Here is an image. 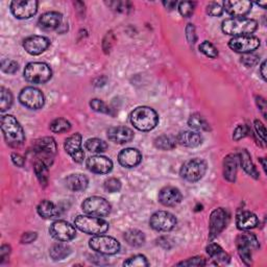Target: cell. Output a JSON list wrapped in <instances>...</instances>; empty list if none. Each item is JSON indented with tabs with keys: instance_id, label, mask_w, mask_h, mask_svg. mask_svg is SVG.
<instances>
[{
	"instance_id": "cell-1",
	"label": "cell",
	"mask_w": 267,
	"mask_h": 267,
	"mask_svg": "<svg viewBox=\"0 0 267 267\" xmlns=\"http://www.w3.org/2000/svg\"><path fill=\"white\" fill-rule=\"evenodd\" d=\"M1 130L7 145L11 147L21 146L25 141L23 128L13 115H4L1 118Z\"/></svg>"
},
{
	"instance_id": "cell-2",
	"label": "cell",
	"mask_w": 267,
	"mask_h": 267,
	"mask_svg": "<svg viewBox=\"0 0 267 267\" xmlns=\"http://www.w3.org/2000/svg\"><path fill=\"white\" fill-rule=\"evenodd\" d=\"M258 22L250 18H230L225 19L222 24V32L234 37L251 36L256 32Z\"/></svg>"
},
{
	"instance_id": "cell-3",
	"label": "cell",
	"mask_w": 267,
	"mask_h": 267,
	"mask_svg": "<svg viewBox=\"0 0 267 267\" xmlns=\"http://www.w3.org/2000/svg\"><path fill=\"white\" fill-rule=\"evenodd\" d=\"M131 122L138 131L149 132L159 123L158 113L149 107H138L131 113Z\"/></svg>"
},
{
	"instance_id": "cell-4",
	"label": "cell",
	"mask_w": 267,
	"mask_h": 267,
	"mask_svg": "<svg viewBox=\"0 0 267 267\" xmlns=\"http://www.w3.org/2000/svg\"><path fill=\"white\" fill-rule=\"evenodd\" d=\"M75 227L88 235H102L109 230V222L100 217L80 215L74 219Z\"/></svg>"
},
{
	"instance_id": "cell-5",
	"label": "cell",
	"mask_w": 267,
	"mask_h": 267,
	"mask_svg": "<svg viewBox=\"0 0 267 267\" xmlns=\"http://www.w3.org/2000/svg\"><path fill=\"white\" fill-rule=\"evenodd\" d=\"M52 76V70L46 63L33 62L27 64L24 69V78L32 84H45Z\"/></svg>"
},
{
	"instance_id": "cell-6",
	"label": "cell",
	"mask_w": 267,
	"mask_h": 267,
	"mask_svg": "<svg viewBox=\"0 0 267 267\" xmlns=\"http://www.w3.org/2000/svg\"><path fill=\"white\" fill-rule=\"evenodd\" d=\"M236 246L241 260L246 264H252V253L259 249V241L252 233L240 234L236 239Z\"/></svg>"
},
{
	"instance_id": "cell-7",
	"label": "cell",
	"mask_w": 267,
	"mask_h": 267,
	"mask_svg": "<svg viewBox=\"0 0 267 267\" xmlns=\"http://www.w3.org/2000/svg\"><path fill=\"white\" fill-rule=\"evenodd\" d=\"M207 163L202 159H191L183 164L179 175L187 182L195 183L202 179L207 173Z\"/></svg>"
},
{
	"instance_id": "cell-8",
	"label": "cell",
	"mask_w": 267,
	"mask_h": 267,
	"mask_svg": "<svg viewBox=\"0 0 267 267\" xmlns=\"http://www.w3.org/2000/svg\"><path fill=\"white\" fill-rule=\"evenodd\" d=\"M90 249L100 255H115L120 250V243L115 238L104 235H95L89 240Z\"/></svg>"
},
{
	"instance_id": "cell-9",
	"label": "cell",
	"mask_w": 267,
	"mask_h": 267,
	"mask_svg": "<svg viewBox=\"0 0 267 267\" xmlns=\"http://www.w3.org/2000/svg\"><path fill=\"white\" fill-rule=\"evenodd\" d=\"M33 151L37 156V160H41L45 162L47 165L50 166L56 152V143L51 137H44L38 139L34 143Z\"/></svg>"
},
{
	"instance_id": "cell-10",
	"label": "cell",
	"mask_w": 267,
	"mask_h": 267,
	"mask_svg": "<svg viewBox=\"0 0 267 267\" xmlns=\"http://www.w3.org/2000/svg\"><path fill=\"white\" fill-rule=\"evenodd\" d=\"M83 211L91 216L106 217L111 213V205L107 199L100 196H91L86 198L82 204Z\"/></svg>"
},
{
	"instance_id": "cell-11",
	"label": "cell",
	"mask_w": 267,
	"mask_h": 267,
	"mask_svg": "<svg viewBox=\"0 0 267 267\" xmlns=\"http://www.w3.org/2000/svg\"><path fill=\"white\" fill-rule=\"evenodd\" d=\"M230 222V213L226 209L218 208L215 209L210 216L209 222V238L213 240L226 227Z\"/></svg>"
},
{
	"instance_id": "cell-12",
	"label": "cell",
	"mask_w": 267,
	"mask_h": 267,
	"mask_svg": "<svg viewBox=\"0 0 267 267\" xmlns=\"http://www.w3.org/2000/svg\"><path fill=\"white\" fill-rule=\"evenodd\" d=\"M259 38L255 36H241V37H234L233 39L228 42V47L238 53H252L256 49L260 47Z\"/></svg>"
},
{
	"instance_id": "cell-13",
	"label": "cell",
	"mask_w": 267,
	"mask_h": 267,
	"mask_svg": "<svg viewBox=\"0 0 267 267\" xmlns=\"http://www.w3.org/2000/svg\"><path fill=\"white\" fill-rule=\"evenodd\" d=\"M19 100L24 107L31 110H39L44 106V94L37 88L26 87L19 94Z\"/></svg>"
},
{
	"instance_id": "cell-14",
	"label": "cell",
	"mask_w": 267,
	"mask_h": 267,
	"mask_svg": "<svg viewBox=\"0 0 267 267\" xmlns=\"http://www.w3.org/2000/svg\"><path fill=\"white\" fill-rule=\"evenodd\" d=\"M178 223L174 214L167 211H158L151 215L149 219V225L156 231L168 232L174 230Z\"/></svg>"
},
{
	"instance_id": "cell-15",
	"label": "cell",
	"mask_w": 267,
	"mask_h": 267,
	"mask_svg": "<svg viewBox=\"0 0 267 267\" xmlns=\"http://www.w3.org/2000/svg\"><path fill=\"white\" fill-rule=\"evenodd\" d=\"M50 235L61 242H68L76 236V230L73 225L65 221L54 222L49 228Z\"/></svg>"
},
{
	"instance_id": "cell-16",
	"label": "cell",
	"mask_w": 267,
	"mask_h": 267,
	"mask_svg": "<svg viewBox=\"0 0 267 267\" xmlns=\"http://www.w3.org/2000/svg\"><path fill=\"white\" fill-rule=\"evenodd\" d=\"M38 4L39 3L36 0H15L11 2V11L17 19H30L36 15Z\"/></svg>"
},
{
	"instance_id": "cell-17",
	"label": "cell",
	"mask_w": 267,
	"mask_h": 267,
	"mask_svg": "<svg viewBox=\"0 0 267 267\" xmlns=\"http://www.w3.org/2000/svg\"><path fill=\"white\" fill-rule=\"evenodd\" d=\"M50 45V40L43 36H31L23 41V48L32 55L43 53Z\"/></svg>"
},
{
	"instance_id": "cell-18",
	"label": "cell",
	"mask_w": 267,
	"mask_h": 267,
	"mask_svg": "<svg viewBox=\"0 0 267 267\" xmlns=\"http://www.w3.org/2000/svg\"><path fill=\"white\" fill-rule=\"evenodd\" d=\"M87 168L93 174L107 175L113 169V162L103 156H92L87 160Z\"/></svg>"
},
{
	"instance_id": "cell-19",
	"label": "cell",
	"mask_w": 267,
	"mask_h": 267,
	"mask_svg": "<svg viewBox=\"0 0 267 267\" xmlns=\"http://www.w3.org/2000/svg\"><path fill=\"white\" fill-rule=\"evenodd\" d=\"M183 199V195L179 190L173 186L162 188L159 192V202L165 207H175Z\"/></svg>"
},
{
	"instance_id": "cell-20",
	"label": "cell",
	"mask_w": 267,
	"mask_h": 267,
	"mask_svg": "<svg viewBox=\"0 0 267 267\" xmlns=\"http://www.w3.org/2000/svg\"><path fill=\"white\" fill-rule=\"evenodd\" d=\"M252 6L253 3L251 1H246V0L223 1V9H225V12L234 18H243L251 12Z\"/></svg>"
},
{
	"instance_id": "cell-21",
	"label": "cell",
	"mask_w": 267,
	"mask_h": 267,
	"mask_svg": "<svg viewBox=\"0 0 267 267\" xmlns=\"http://www.w3.org/2000/svg\"><path fill=\"white\" fill-rule=\"evenodd\" d=\"M107 133L109 140L117 144H126L135 137L134 132L128 127H112Z\"/></svg>"
},
{
	"instance_id": "cell-22",
	"label": "cell",
	"mask_w": 267,
	"mask_h": 267,
	"mask_svg": "<svg viewBox=\"0 0 267 267\" xmlns=\"http://www.w3.org/2000/svg\"><path fill=\"white\" fill-rule=\"evenodd\" d=\"M142 161L141 152L136 148L122 149L118 155L119 164L126 168H134L138 166Z\"/></svg>"
},
{
	"instance_id": "cell-23",
	"label": "cell",
	"mask_w": 267,
	"mask_h": 267,
	"mask_svg": "<svg viewBox=\"0 0 267 267\" xmlns=\"http://www.w3.org/2000/svg\"><path fill=\"white\" fill-rule=\"evenodd\" d=\"M38 23L44 31H58L63 24V15L59 12H47L39 18Z\"/></svg>"
},
{
	"instance_id": "cell-24",
	"label": "cell",
	"mask_w": 267,
	"mask_h": 267,
	"mask_svg": "<svg viewBox=\"0 0 267 267\" xmlns=\"http://www.w3.org/2000/svg\"><path fill=\"white\" fill-rule=\"evenodd\" d=\"M176 138H177V143H178L179 145L185 146V147H190V148L197 147L202 144V142H203L202 135L192 131L180 132Z\"/></svg>"
},
{
	"instance_id": "cell-25",
	"label": "cell",
	"mask_w": 267,
	"mask_h": 267,
	"mask_svg": "<svg viewBox=\"0 0 267 267\" xmlns=\"http://www.w3.org/2000/svg\"><path fill=\"white\" fill-rule=\"evenodd\" d=\"M238 162L239 158L238 155L230 154L227 155L223 160V177L230 183H234L237 177V169H238Z\"/></svg>"
},
{
	"instance_id": "cell-26",
	"label": "cell",
	"mask_w": 267,
	"mask_h": 267,
	"mask_svg": "<svg viewBox=\"0 0 267 267\" xmlns=\"http://www.w3.org/2000/svg\"><path fill=\"white\" fill-rule=\"evenodd\" d=\"M66 187L73 192L84 191L87 189L89 185V179L85 175L82 174H74L67 177L65 179Z\"/></svg>"
},
{
	"instance_id": "cell-27",
	"label": "cell",
	"mask_w": 267,
	"mask_h": 267,
	"mask_svg": "<svg viewBox=\"0 0 267 267\" xmlns=\"http://www.w3.org/2000/svg\"><path fill=\"white\" fill-rule=\"evenodd\" d=\"M236 224L239 230L249 231L259 224V219L253 212L244 211L237 216Z\"/></svg>"
},
{
	"instance_id": "cell-28",
	"label": "cell",
	"mask_w": 267,
	"mask_h": 267,
	"mask_svg": "<svg viewBox=\"0 0 267 267\" xmlns=\"http://www.w3.org/2000/svg\"><path fill=\"white\" fill-rule=\"evenodd\" d=\"M238 158H239L241 167L243 168V170L245 171V173L249 176H251L252 178L258 179L259 177H260L259 171L257 170L256 166L254 165L252 158H251V155L249 154V151H247L246 149H241L239 151V154H238Z\"/></svg>"
},
{
	"instance_id": "cell-29",
	"label": "cell",
	"mask_w": 267,
	"mask_h": 267,
	"mask_svg": "<svg viewBox=\"0 0 267 267\" xmlns=\"http://www.w3.org/2000/svg\"><path fill=\"white\" fill-rule=\"evenodd\" d=\"M37 211L38 214L45 219L54 218L60 215L59 207H56L50 200H42V202L38 205Z\"/></svg>"
},
{
	"instance_id": "cell-30",
	"label": "cell",
	"mask_w": 267,
	"mask_h": 267,
	"mask_svg": "<svg viewBox=\"0 0 267 267\" xmlns=\"http://www.w3.org/2000/svg\"><path fill=\"white\" fill-rule=\"evenodd\" d=\"M207 254L211 257L213 260L222 262V263H228L230 262V256H228L221 245H218L216 243H210L207 246Z\"/></svg>"
},
{
	"instance_id": "cell-31",
	"label": "cell",
	"mask_w": 267,
	"mask_h": 267,
	"mask_svg": "<svg viewBox=\"0 0 267 267\" xmlns=\"http://www.w3.org/2000/svg\"><path fill=\"white\" fill-rule=\"evenodd\" d=\"M82 140L83 137L80 133H75L65 140L64 148L70 157L82 149Z\"/></svg>"
},
{
	"instance_id": "cell-32",
	"label": "cell",
	"mask_w": 267,
	"mask_h": 267,
	"mask_svg": "<svg viewBox=\"0 0 267 267\" xmlns=\"http://www.w3.org/2000/svg\"><path fill=\"white\" fill-rule=\"evenodd\" d=\"M70 254H71V247L65 243H55L50 247V250H49V255L51 257V259L54 261L64 260Z\"/></svg>"
},
{
	"instance_id": "cell-33",
	"label": "cell",
	"mask_w": 267,
	"mask_h": 267,
	"mask_svg": "<svg viewBox=\"0 0 267 267\" xmlns=\"http://www.w3.org/2000/svg\"><path fill=\"white\" fill-rule=\"evenodd\" d=\"M128 244L134 247H140L145 243V235L139 230H129L123 235Z\"/></svg>"
},
{
	"instance_id": "cell-34",
	"label": "cell",
	"mask_w": 267,
	"mask_h": 267,
	"mask_svg": "<svg viewBox=\"0 0 267 267\" xmlns=\"http://www.w3.org/2000/svg\"><path fill=\"white\" fill-rule=\"evenodd\" d=\"M188 126L195 130V131H199V132H208L211 130L210 128L209 122L200 115V114H192L191 116H190L189 120H188Z\"/></svg>"
},
{
	"instance_id": "cell-35",
	"label": "cell",
	"mask_w": 267,
	"mask_h": 267,
	"mask_svg": "<svg viewBox=\"0 0 267 267\" xmlns=\"http://www.w3.org/2000/svg\"><path fill=\"white\" fill-rule=\"evenodd\" d=\"M177 145V138L171 135H162L155 139V146L161 150H171Z\"/></svg>"
},
{
	"instance_id": "cell-36",
	"label": "cell",
	"mask_w": 267,
	"mask_h": 267,
	"mask_svg": "<svg viewBox=\"0 0 267 267\" xmlns=\"http://www.w3.org/2000/svg\"><path fill=\"white\" fill-rule=\"evenodd\" d=\"M50 166L47 165L45 162L41 160H37L35 163V173L36 176L39 179V182L41 185L46 186L48 183V168Z\"/></svg>"
},
{
	"instance_id": "cell-37",
	"label": "cell",
	"mask_w": 267,
	"mask_h": 267,
	"mask_svg": "<svg viewBox=\"0 0 267 267\" xmlns=\"http://www.w3.org/2000/svg\"><path fill=\"white\" fill-rule=\"evenodd\" d=\"M85 147L88 151L95 152V154H100V152L106 151L108 148V144L106 142L98 138H92L86 141Z\"/></svg>"
},
{
	"instance_id": "cell-38",
	"label": "cell",
	"mask_w": 267,
	"mask_h": 267,
	"mask_svg": "<svg viewBox=\"0 0 267 267\" xmlns=\"http://www.w3.org/2000/svg\"><path fill=\"white\" fill-rule=\"evenodd\" d=\"M13 104V95L8 89L1 87L0 89V111L2 113L11 109Z\"/></svg>"
},
{
	"instance_id": "cell-39",
	"label": "cell",
	"mask_w": 267,
	"mask_h": 267,
	"mask_svg": "<svg viewBox=\"0 0 267 267\" xmlns=\"http://www.w3.org/2000/svg\"><path fill=\"white\" fill-rule=\"evenodd\" d=\"M50 131L55 134H62L70 131L71 123L65 118H56L50 123Z\"/></svg>"
},
{
	"instance_id": "cell-40",
	"label": "cell",
	"mask_w": 267,
	"mask_h": 267,
	"mask_svg": "<svg viewBox=\"0 0 267 267\" xmlns=\"http://www.w3.org/2000/svg\"><path fill=\"white\" fill-rule=\"evenodd\" d=\"M149 265L146 257L143 255H136L131 257L127 261L123 262V266L129 267H147Z\"/></svg>"
},
{
	"instance_id": "cell-41",
	"label": "cell",
	"mask_w": 267,
	"mask_h": 267,
	"mask_svg": "<svg viewBox=\"0 0 267 267\" xmlns=\"http://www.w3.org/2000/svg\"><path fill=\"white\" fill-rule=\"evenodd\" d=\"M199 51L203 52L208 58L215 59L218 56V50L216 47L209 41H204L202 44L199 45Z\"/></svg>"
},
{
	"instance_id": "cell-42",
	"label": "cell",
	"mask_w": 267,
	"mask_h": 267,
	"mask_svg": "<svg viewBox=\"0 0 267 267\" xmlns=\"http://www.w3.org/2000/svg\"><path fill=\"white\" fill-rule=\"evenodd\" d=\"M195 5H196V3L193 2V1H183V2H179V4H178V12H179V14L182 15L183 17L189 18V17H191L192 14L194 13Z\"/></svg>"
},
{
	"instance_id": "cell-43",
	"label": "cell",
	"mask_w": 267,
	"mask_h": 267,
	"mask_svg": "<svg viewBox=\"0 0 267 267\" xmlns=\"http://www.w3.org/2000/svg\"><path fill=\"white\" fill-rule=\"evenodd\" d=\"M103 187H104V190H106V191H108L110 193H116V192L120 191L121 182H120V179H118L116 178H110L106 180V182H104Z\"/></svg>"
},
{
	"instance_id": "cell-44",
	"label": "cell",
	"mask_w": 267,
	"mask_h": 267,
	"mask_svg": "<svg viewBox=\"0 0 267 267\" xmlns=\"http://www.w3.org/2000/svg\"><path fill=\"white\" fill-rule=\"evenodd\" d=\"M90 107L93 111L97 112V113H102V114H108V115H111L112 112H111V109L107 106L106 103H104L102 100L100 99H92L90 101Z\"/></svg>"
},
{
	"instance_id": "cell-45",
	"label": "cell",
	"mask_w": 267,
	"mask_h": 267,
	"mask_svg": "<svg viewBox=\"0 0 267 267\" xmlns=\"http://www.w3.org/2000/svg\"><path fill=\"white\" fill-rule=\"evenodd\" d=\"M18 69H19V65L16 61L8 60V59H3L1 61V70L4 73L14 74L18 71Z\"/></svg>"
},
{
	"instance_id": "cell-46",
	"label": "cell",
	"mask_w": 267,
	"mask_h": 267,
	"mask_svg": "<svg viewBox=\"0 0 267 267\" xmlns=\"http://www.w3.org/2000/svg\"><path fill=\"white\" fill-rule=\"evenodd\" d=\"M178 266H196V267H200V266L207 265V262H206V259L203 258V257H193V258H189L186 261L178 263Z\"/></svg>"
},
{
	"instance_id": "cell-47",
	"label": "cell",
	"mask_w": 267,
	"mask_h": 267,
	"mask_svg": "<svg viewBox=\"0 0 267 267\" xmlns=\"http://www.w3.org/2000/svg\"><path fill=\"white\" fill-rule=\"evenodd\" d=\"M207 14L212 16V17H218V16H222V13H223V8L222 7V5L217 3V2H210L208 5H207Z\"/></svg>"
},
{
	"instance_id": "cell-48",
	"label": "cell",
	"mask_w": 267,
	"mask_h": 267,
	"mask_svg": "<svg viewBox=\"0 0 267 267\" xmlns=\"http://www.w3.org/2000/svg\"><path fill=\"white\" fill-rule=\"evenodd\" d=\"M259 60H260V58L258 55H256L254 53H246V54L242 55L241 63L245 67H253V66L258 64Z\"/></svg>"
},
{
	"instance_id": "cell-49",
	"label": "cell",
	"mask_w": 267,
	"mask_h": 267,
	"mask_svg": "<svg viewBox=\"0 0 267 267\" xmlns=\"http://www.w3.org/2000/svg\"><path fill=\"white\" fill-rule=\"evenodd\" d=\"M114 42H115V37H114V34L113 32H109L107 33L106 37L103 38V42H102V49L103 51L106 53H109L112 46L114 44Z\"/></svg>"
},
{
	"instance_id": "cell-50",
	"label": "cell",
	"mask_w": 267,
	"mask_h": 267,
	"mask_svg": "<svg viewBox=\"0 0 267 267\" xmlns=\"http://www.w3.org/2000/svg\"><path fill=\"white\" fill-rule=\"evenodd\" d=\"M247 133H249V128L243 125H239L233 133V139L235 141H239L247 135Z\"/></svg>"
},
{
	"instance_id": "cell-51",
	"label": "cell",
	"mask_w": 267,
	"mask_h": 267,
	"mask_svg": "<svg viewBox=\"0 0 267 267\" xmlns=\"http://www.w3.org/2000/svg\"><path fill=\"white\" fill-rule=\"evenodd\" d=\"M185 32H186V38H187L188 42L190 44L193 45L196 42V39H197V38H196V32H195V26L193 24H191V23L187 24Z\"/></svg>"
},
{
	"instance_id": "cell-52",
	"label": "cell",
	"mask_w": 267,
	"mask_h": 267,
	"mask_svg": "<svg viewBox=\"0 0 267 267\" xmlns=\"http://www.w3.org/2000/svg\"><path fill=\"white\" fill-rule=\"evenodd\" d=\"M254 125H255L257 135H258L262 139L263 142H266V129H265V126L258 119L255 120Z\"/></svg>"
},
{
	"instance_id": "cell-53",
	"label": "cell",
	"mask_w": 267,
	"mask_h": 267,
	"mask_svg": "<svg viewBox=\"0 0 267 267\" xmlns=\"http://www.w3.org/2000/svg\"><path fill=\"white\" fill-rule=\"evenodd\" d=\"M157 241H158V245H160L161 247H163L164 250H170L174 245L173 239H171L170 237H166V236L160 237Z\"/></svg>"
},
{
	"instance_id": "cell-54",
	"label": "cell",
	"mask_w": 267,
	"mask_h": 267,
	"mask_svg": "<svg viewBox=\"0 0 267 267\" xmlns=\"http://www.w3.org/2000/svg\"><path fill=\"white\" fill-rule=\"evenodd\" d=\"M37 233L36 232H26L24 233L22 236H21V243L23 244H28V243H32L34 242L36 239H37Z\"/></svg>"
},
{
	"instance_id": "cell-55",
	"label": "cell",
	"mask_w": 267,
	"mask_h": 267,
	"mask_svg": "<svg viewBox=\"0 0 267 267\" xmlns=\"http://www.w3.org/2000/svg\"><path fill=\"white\" fill-rule=\"evenodd\" d=\"M11 159L13 161V163L16 166H18V167H23L24 164H25V159H24V157H22L21 155H19V154H16V152L12 154Z\"/></svg>"
},
{
	"instance_id": "cell-56",
	"label": "cell",
	"mask_w": 267,
	"mask_h": 267,
	"mask_svg": "<svg viewBox=\"0 0 267 267\" xmlns=\"http://www.w3.org/2000/svg\"><path fill=\"white\" fill-rule=\"evenodd\" d=\"M256 102H257V106H258V108L262 112L263 116L266 117V108H267V106H266L265 99L262 96H257L256 97Z\"/></svg>"
},
{
	"instance_id": "cell-57",
	"label": "cell",
	"mask_w": 267,
	"mask_h": 267,
	"mask_svg": "<svg viewBox=\"0 0 267 267\" xmlns=\"http://www.w3.org/2000/svg\"><path fill=\"white\" fill-rule=\"evenodd\" d=\"M9 254H11V246L6 244L2 245L1 249H0V259H1L0 261L3 262L6 257L9 256Z\"/></svg>"
},
{
	"instance_id": "cell-58",
	"label": "cell",
	"mask_w": 267,
	"mask_h": 267,
	"mask_svg": "<svg viewBox=\"0 0 267 267\" xmlns=\"http://www.w3.org/2000/svg\"><path fill=\"white\" fill-rule=\"evenodd\" d=\"M72 160L74 162H76V163H82V162H84V159H85V152L83 149H81L80 151L75 152V154H73L71 156Z\"/></svg>"
},
{
	"instance_id": "cell-59",
	"label": "cell",
	"mask_w": 267,
	"mask_h": 267,
	"mask_svg": "<svg viewBox=\"0 0 267 267\" xmlns=\"http://www.w3.org/2000/svg\"><path fill=\"white\" fill-rule=\"evenodd\" d=\"M260 73H261V76L263 78V80L266 81V62L265 61L260 66Z\"/></svg>"
},
{
	"instance_id": "cell-60",
	"label": "cell",
	"mask_w": 267,
	"mask_h": 267,
	"mask_svg": "<svg viewBox=\"0 0 267 267\" xmlns=\"http://www.w3.org/2000/svg\"><path fill=\"white\" fill-rule=\"evenodd\" d=\"M163 4L168 9H174L178 3H177V1H164Z\"/></svg>"
},
{
	"instance_id": "cell-61",
	"label": "cell",
	"mask_w": 267,
	"mask_h": 267,
	"mask_svg": "<svg viewBox=\"0 0 267 267\" xmlns=\"http://www.w3.org/2000/svg\"><path fill=\"white\" fill-rule=\"evenodd\" d=\"M259 160H260V162H261V163H262V167H263L264 171H265V173H266V164H265V159H264V158H261V159H259Z\"/></svg>"
},
{
	"instance_id": "cell-62",
	"label": "cell",
	"mask_w": 267,
	"mask_h": 267,
	"mask_svg": "<svg viewBox=\"0 0 267 267\" xmlns=\"http://www.w3.org/2000/svg\"><path fill=\"white\" fill-rule=\"evenodd\" d=\"M257 4H258L259 6H262L263 8H266V5H267V2L264 1V2H257Z\"/></svg>"
}]
</instances>
